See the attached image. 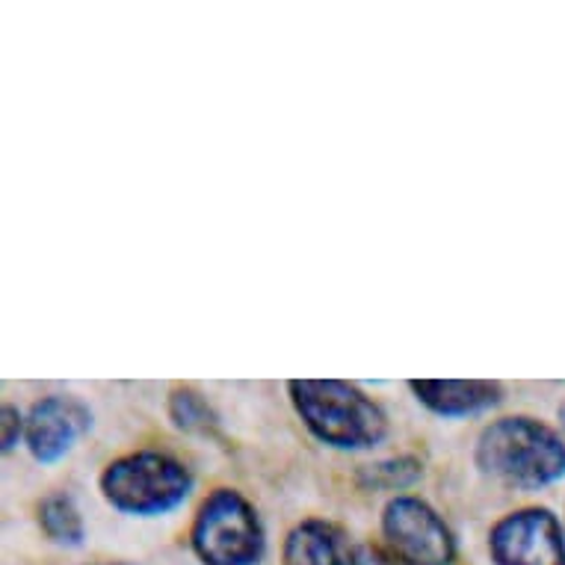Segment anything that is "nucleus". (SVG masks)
Segmentation results:
<instances>
[{
    "mask_svg": "<svg viewBox=\"0 0 565 565\" xmlns=\"http://www.w3.org/2000/svg\"><path fill=\"white\" fill-rule=\"evenodd\" d=\"M424 477V465L417 456H394L380 462L362 465L355 480L364 491H406Z\"/></svg>",
    "mask_w": 565,
    "mask_h": 565,
    "instance_id": "obj_11",
    "label": "nucleus"
},
{
    "mask_svg": "<svg viewBox=\"0 0 565 565\" xmlns=\"http://www.w3.org/2000/svg\"><path fill=\"white\" fill-rule=\"evenodd\" d=\"M24 424H28V417L21 415L15 406L0 408V450L3 454H12L15 445H19L21 438H24Z\"/></svg>",
    "mask_w": 565,
    "mask_h": 565,
    "instance_id": "obj_13",
    "label": "nucleus"
},
{
    "mask_svg": "<svg viewBox=\"0 0 565 565\" xmlns=\"http://www.w3.org/2000/svg\"><path fill=\"white\" fill-rule=\"evenodd\" d=\"M193 473L181 459L158 450H139L113 459L104 468L102 494L121 515L154 519L178 510L193 491Z\"/></svg>",
    "mask_w": 565,
    "mask_h": 565,
    "instance_id": "obj_3",
    "label": "nucleus"
},
{
    "mask_svg": "<svg viewBox=\"0 0 565 565\" xmlns=\"http://www.w3.org/2000/svg\"><path fill=\"white\" fill-rule=\"evenodd\" d=\"M408 388L438 417H473L503 403V388L489 380H412Z\"/></svg>",
    "mask_w": 565,
    "mask_h": 565,
    "instance_id": "obj_8",
    "label": "nucleus"
},
{
    "mask_svg": "<svg viewBox=\"0 0 565 565\" xmlns=\"http://www.w3.org/2000/svg\"><path fill=\"white\" fill-rule=\"evenodd\" d=\"M494 565H565V527L545 507L503 515L489 533Z\"/></svg>",
    "mask_w": 565,
    "mask_h": 565,
    "instance_id": "obj_6",
    "label": "nucleus"
},
{
    "mask_svg": "<svg viewBox=\"0 0 565 565\" xmlns=\"http://www.w3.org/2000/svg\"><path fill=\"white\" fill-rule=\"evenodd\" d=\"M190 545L202 565H258L267 539L258 510L241 491L216 489L195 512Z\"/></svg>",
    "mask_w": 565,
    "mask_h": 565,
    "instance_id": "obj_4",
    "label": "nucleus"
},
{
    "mask_svg": "<svg viewBox=\"0 0 565 565\" xmlns=\"http://www.w3.org/2000/svg\"><path fill=\"white\" fill-rule=\"evenodd\" d=\"M352 565H399V563L391 554H382L380 547L355 545L352 547Z\"/></svg>",
    "mask_w": 565,
    "mask_h": 565,
    "instance_id": "obj_14",
    "label": "nucleus"
},
{
    "mask_svg": "<svg viewBox=\"0 0 565 565\" xmlns=\"http://www.w3.org/2000/svg\"><path fill=\"white\" fill-rule=\"evenodd\" d=\"M169 420L172 427L181 429V433H193V436H214L216 427H220V417L211 408V403L199 394L195 388H175L169 394L167 403Z\"/></svg>",
    "mask_w": 565,
    "mask_h": 565,
    "instance_id": "obj_12",
    "label": "nucleus"
},
{
    "mask_svg": "<svg viewBox=\"0 0 565 565\" xmlns=\"http://www.w3.org/2000/svg\"><path fill=\"white\" fill-rule=\"evenodd\" d=\"M89 427H93V415L81 399L47 394L30 406L28 424H24V445L36 462L54 465L75 447L77 438Z\"/></svg>",
    "mask_w": 565,
    "mask_h": 565,
    "instance_id": "obj_7",
    "label": "nucleus"
},
{
    "mask_svg": "<svg viewBox=\"0 0 565 565\" xmlns=\"http://www.w3.org/2000/svg\"><path fill=\"white\" fill-rule=\"evenodd\" d=\"M281 559L285 565H352V547L329 521L308 519L288 533Z\"/></svg>",
    "mask_w": 565,
    "mask_h": 565,
    "instance_id": "obj_9",
    "label": "nucleus"
},
{
    "mask_svg": "<svg viewBox=\"0 0 565 565\" xmlns=\"http://www.w3.org/2000/svg\"><path fill=\"white\" fill-rule=\"evenodd\" d=\"M39 527L51 542L65 547H81L86 539L84 515L65 491L47 494L45 501L39 503Z\"/></svg>",
    "mask_w": 565,
    "mask_h": 565,
    "instance_id": "obj_10",
    "label": "nucleus"
},
{
    "mask_svg": "<svg viewBox=\"0 0 565 565\" xmlns=\"http://www.w3.org/2000/svg\"><path fill=\"white\" fill-rule=\"evenodd\" d=\"M382 536L399 565H454L456 539L427 501L397 494L382 510Z\"/></svg>",
    "mask_w": 565,
    "mask_h": 565,
    "instance_id": "obj_5",
    "label": "nucleus"
},
{
    "mask_svg": "<svg viewBox=\"0 0 565 565\" xmlns=\"http://www.w3.org/2000/svg\"><path fill=\"white\" fill-rule=\"evenodd\" d=\"M473 462L510 489H547L565 477V438L536 417H501L480 433Z\"/></svg>",
    "mask_w": 565,
    "mask_h": 565,
    "instance_id": "obj_1",
    "label": "nucleus"
},
{
    "mask_svg": "<svg viewBox=\"0 0 565 565\" xmlns=\"http://www.w3.org/2000/svg\"><path fill=\"white\" fill-rule=\"evenodd\" d=\"M113 565H125V563H113Z\"/></svg>",
    "mask_w": 565,
    "mask_h": 565,
    "instance_id": "obj_16",
    "label": "nucleus"
},
{
    "mask_svg": "<svg viewBox=\"0 0 565 565\" xmlns=\"http://www.w3.org/2000/svg\"><path fill=\"white\" fill-rule=\"evenodd\" d=\"M290 403L308 433L338 450H371L388 436V415L359 385L341 380L288 382Z\"/></svg>",
    "mask_w": 565,
    "mask_h": 565,
    "instance_id": "obj_2",
    "label": "nucleus"
},
{
    "mask_svg": "<svg viewBox=\"0 0 565 565\" xmlns=\"http://www.w3.org/2000/svg\"><path fill=\"white\" fill-rule=\"evenodd\" d=\"M559 420H563V427H565V406L559 408Z\"/></svg>",
    "mask_w": 565,
    "mask_h": 565,
    "instance_id": "obj_15",
    "label": "nucleus"
}]
</instances>
